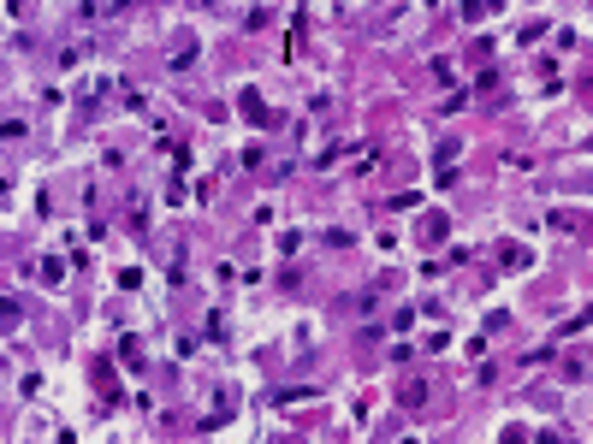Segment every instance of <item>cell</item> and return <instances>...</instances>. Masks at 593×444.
Listing matches in <instances>:
<instances>
[{"label":"cell","mask_w":593,"mask_h":444,"mask_svg":"<svg viewBox=\"0 0 593 444\" xmlns=\"http://www.w3.org/2000/svg\"><path fill=\"white\" fill-rule=\"evenodd\" d=\"M59 279H66V266H59V255H48L42 261V284H59Z\"/></svg>","instance_id":"3957f363"},{"label":"cell","mask_w":593,"mask_h":444,"mask_svg":"<svg viewBox=\"0 0 593 444\" xmlns=\"http://www.w3.org/2000/svg\"><path fill=\"white\" fill-rule=\"evenodd\" d=\"M499 261H504V266H528V249H516V243H499Z\"/></svg>","instance_id":"7a4b0ae2"},{"label":"cell","mask_w":593,"mask_h":444,"mask_svg":"<svg viewBox=\"0 0 593 444\" xmlns=\"http://www.w3.org/2000/svg\"><path fill=\"white\" fill-rule=\"evenodd\" d=\"M398 403H403V409H421V403H428V379H403L398 385Z\"/></svg>","instance_id":"6da1fadb"}]
</instances>
